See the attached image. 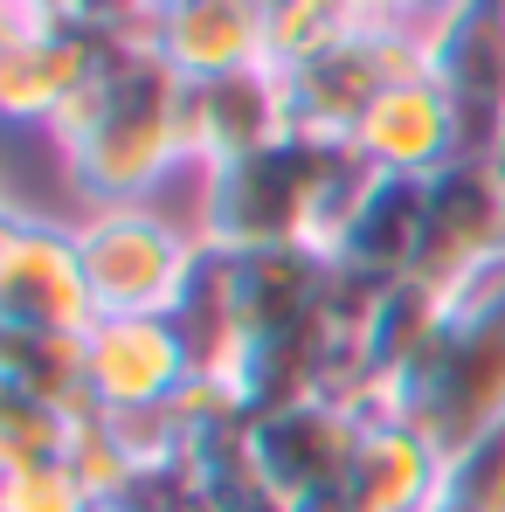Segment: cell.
I'll use <instances>...</instances> for the list:
<instances>
[{"instance_id": "6da1fadb", "label": "cell", "mask_w": 505, "mask_h": 512, "mask_svg": "<svg viewBox=\"0 0 505 512\" xmlns=\"http://www.w3.org/2000/svg\"><path fill=\"white\" fill-rule=\"evenodd\" d=\"M180 104L187 84L167 70V56L153 49L146 21L125 28L111 42V63L97 70V84L49 125L56 160L70 173L84 208H118V201H153L173 173L187 167V132H180Z\"/></svg>"}, {"instance_id": "7a4b0ae2", "label": "cell", "mask_w": 505, "mask_h": 512, "mask_svg": "<svg viewBox=\"0 0 505 512\" xmlns=\"http://www.w3.org/2000/svg\"><path fill=\"white\" fill-rule=\"evenodd\" d=\"M388 416H409L443 457L505 423V263L443 298V319Z\"/></svg>"}, {"instance_id": "3957f363", "label": "cell", "mask_w": 505, "mask_h": 512, "mask_svg": "<svg viewBox=\"0 0 505 512\" xmlns=\"http://www.w3.org/2000/svg\"><path fill=\"white\" fill-rule=\"evenodd\" d=\"M90 305L97 319H173L208 263L194 215H167L160 201H118L77 215Z\"/></svg>"}, {"instance_id": "277c9868", "label": "cell", "mask_w": 505, "mask_h": 512, "mask_svg": "<svg viewBox=\"0 0 505 512\" xmlns=\"http://www.w3.org/2000/svg\"><path fill=\"white\" fill-rule=\"evenodd\" d=\"M339 146L284 132L277 146H263L236 167L194 173V229L215 256H250V250H305V215L312 194L333 167Z\"/></svg>"}, {"instance_id": "5b68a950", "label": "cell", "mask_w": 505, "mask_h": 512, "mask_svg": "<svg viewBox=\"0 0 505 512\" xmlns=\"http://www.w3.org/2000/svg\"><path fill=\"white\" fill-rule=\"evenodd\" d=\"M416 70H422V28H409V21H353L333 49L277 70V84H284L291 132L346 146L353 125L367 118V104L388 84L416 77Z\"/></svg>"}, {"instance_id": "8992f818", "label": "cell", "mask_w": 505, "mask_h": 512, "mask_svg": "<svg viewBox=\"0 0 505 512\" xmlns=\"http://www.w3.org/2000/svg\"><path fill=\"white\" fill-rule=\"evenodd\" d=\"M97 326L77 222L7 208L0 215V333H63L84 340Z\"/></svg>"}, {"instance_id": "52a82bcc", "label": "cell", "mask_w": 505, "mask_h": 512, "mask_svg": "<svg viewBox=\"0 0 505 512\" xmlns=\"http://www.w3.org/2000/svg\"><path fill=\"white\" fill-rule=\"evenodd\" d=\"M104 28H84L70 14H0V111L14 125H56L111 63Z\"/></svg>"}, {"instance_id": "ba28073f", "label": "cell", "mask_w": 505, "mask_h": 512, "mask_svg": "<svg viewBox=\"0 0 505 512\" xmlns=\"http://www.w3.org/2000/svg\"><path fill=\"white\" fill-rule=\"evenodd\" d=\"M84 353L97 416H153L201 381V346L180 319H97Z\"/></svg>"}, {"instance_id": "9c48e42d", "label": "cell", "mask_w": 505, "mask_h": 512, "mask_svg": "<svg viewBox=\"0 0 505 512\" xmlns=\"http://www.w3.org/2000/svg\"><path fill=\"white\" fill-rule=\"evenodd\" d=\"M360 429L367 416L353 402H333V395H312L298 409H277V416H256L250 423V471L256 492L270 506H305L319 499L326 485L346 478L353 450H360Z\"/></svg>"}, {"instance_id": "30bf717a", "label": "cell", "mask_w": 505, "mask_h": 512, "mask_svg": "<svg viewBox=\"0 0 505 512\" xmlns=\"http://www.w3.org/2000/svg\"><path fill=\"white\" fill-rule=\"evenodd\" d=\"M422 77L443 84L471 160H485L505 118V0H457L436 28H422Z\"/></svg>"}, {"instance_id": "8fae6325", "label": "cell", "mask_w": 505, "mask_h": 512, "mask_svg": "<svg viewBox=\"0 0 505 512\" xmlns=\"http://www.w3.org/2000/svg\"><path fill=\"white\" fill-rule=\"evenodd\" d=\"M505 263V201L485 160H457L429 180V222H422L416 277L429 291H464L471 277Z\"/></svg>"}, {"instance_id": "7c38bea8", "label": "cell", "mask_w": 505, "mask_h": 512, "mask_svg": "<svg viewBox=\"0 0 505 512\" xmlns=\"http://www.w3.org/2000/svg\"><path fill=\"white\" fill-rule=\"evenodd\" d=\"M346 146H353L374 173H395V180H436L443 167L471 160L457 104L443 97V84H429L422 70L381 90V97L367 104V118L353 125Z\"/></svg>"}, {"instance_id": "4fadbf2b", "label": "cell", "mask_w": 505, "mask_h": 512, "mask_svg": "<svg viewBox=\"0 0 505 512\" xmlns=\"http://www.w3.org/2000/svg\"><path fill=\"white\" fill-rule=\"evenodd\" d=\"M180 132H187V167L194 173L236 167L263 146H277L291 132L277 70H236V77H215V84H187Z\"/></svg>"}, {"instance_id": "5bb4252c", "label": "cell", "mask_w": 505, "mask_h": 512, "mask_svg": "<svg viewBox=\"0 0 505 512\" xmlns=\"http://www.w3.org/2000/svg\"><path fill=\"white\" fill-rule=\"evenodd\" d=\"M153 49L167 56L180 84H215L236 70H270V35H263V0H180L146 14Z\"/></svg>"}, {"instance_id": "9a60e30c", "label": "cell", "mask_w": 505, "mask_h": 512, "mask_svg": "<svg viewBox=\"0 0 505 512\" xmlns=\"http://www.w3.org/2000/svg\"><path fill=\"white\" fill-rule=\"evenodd\" d=\"M422 222H429V180H395V173H374L346 236H339L333 270L339 277H360V284H402L416 277L422 263Z\"/></svg>"}, {"instance_id": "2e32d148", "label": "cell", "mask_w": 505, "mask_h": 512, "mask_svg": "<svg viewBox=\"0 0 505 512\" xmlns=\"http://www.w3.org/2000/svg\"><path fill=\"white\" fill-rule=\"evenodd\" d=\"M443 478V450L409 416H367L360 450L346 464V506L353 512H422Z\"/></svg>"}, {"instance_id": "e0dca14e", "label": "cell", "mask_w": 505, "mask_h": 512, "mask_svg": "<svg viewBox=\"0 0 505 512\" xmlns=\"http://www.w3.org/2000/svg\"><path fill=\"white\" fill-rule=\"evenodd\" d=\"M0 395H28V402L63 409V416H97L84 340H63V333H0Z\"/></svg>"}, {"instance_id": "ac0fdd59", "label": "cell", "mask_w": 505, "mask_h": 512, "mask_svg": "<svg viewBox=\"0 0 505 512\" xmlns=\"http://www.w3.org/2000/svg\"><path fill=\"white\" fill-rule=\"evenodd\" d=\"M422 512H505V423L443 457V478Z\"/></svg>"}, {"instance_id": "d6986e66", "label": "cell", "mask_w": 505, "mask_h": 512, "mask_svg": "<svg viewBox=\"0 0 505 512\" xmlns=\"http://www.w3.org/2000/svg\"><path fill=\"white\" fill-rule=\"evenodd\" d=\"M353 28L346 0H263V35H270V70H291L319 49H333Z\"/></svg>"}, {"instance_id": "ffe728a7", "label": "cell", "mask_w": 505, "mask_h": 512, "mask_svg": "<svg viewBox=\"0 0 505 512\" xmlns=\"http://www.w3.org/2000/svg\"><path fill=\"white\" fill-rule=\"evenodd\" d=\"M0 512H97V499L70 457H42V464H0Z\"/></svg>"}, {"instance_id": "44dd1931", "label": "cell", "mask_w": 505, "mask_h": 512, "mask_svg": "<svg viewBox=\"0 0 505 512\" xmlns=\"http://www.w3.org/2000/svg\"><path fill=\"white\" fill-rule=\"evenodd\" d=\"M84 416H63L49 402L28 395H0V464H42V457H70Z\"/></svg>"}, {"instance_id": "7402d4cb", "label": "cell", "mask_w": 505, "mask_h": 512, "mask_svg": "<svg viewBox=\"0 0 505 512\" xmlns=\"http://www.w3.org/2000/svg\"><path fill=\"white\" fill-rule=\"evenodd\" d=\"M353 21H395V0H346Z\"/></svg>"}, {"instance_id": "603a6c76", "label": "cell", "mask_w": 505, "mask_h": 512, "mask_svg": "<svg viewBox=\"0 0 505 512\" xmlns=\"http://www.w3.org/2000/svg\"><path fill=\"white\" fill-rule=\"evenodd\" d=\"M0 14H70V0H0Z\"/></svg>"}, {"instance_id": "cb8c5ba5", "label": "cell", "mask_w": 505, "mask_h": 512, "mask_svg": "<svg viewBox=\"0 0 505 512\" xmlns=\"http://www.w3.org/2000/svg\"><path fill=\"white\" fill-rule=\"evenodd\" d=\"M485 167H492V180H499V201H505V118H499V132H492V153H485Z\"/></svg>"}, {"instance_id": "d4e9b609", "label": "cell", "mask_w": 505, "mask_h": 512, "mask_svg": "<svg viewBox=\"0 0 505 512\" xmlns=\"http://www.w3.org/2000/svg\"><path fill=\"white\" fill-rule=\"evenodd\" d=\"M139 7H146V14H160V7H180V0H139Z\"/></svg>"}]
</instances>
